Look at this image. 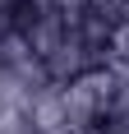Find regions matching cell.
I'll list each match as a JSON object with an SVG mask.
<instances>
[]
</instances>
